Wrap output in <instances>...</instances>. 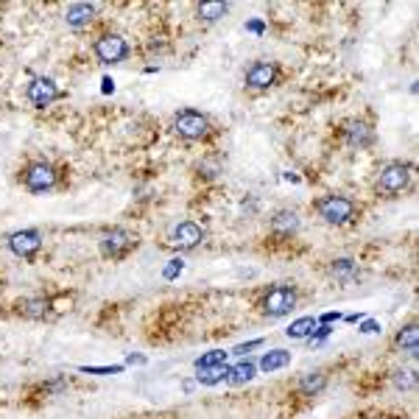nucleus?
Segmentation results:
<instances>
[{
    "label": "nucleus",
    "instance_id": "f257e3e1",
    "mask_svg": "<svg viewBox=\"0 0 419 419\" xmlns=\"http://www.w3.org/2000/svg\"><path fill=\"white\" fill-rule=\"evenodd\" d=\"M316 209H319V216H322L327 224H333V227L349 224V221L358 216V204H355L352 198H347V196H338V193L319 198Z\"/></svg>",
    "mask_w": 419,
    "mask_h": 419
},
{
    "label": "nucleus",
    "instance_id": "f03ea898",
    "mask_svg": "<svg viewBox=\"0 0 419 419\" xmlns=\"http://www.w3.org/2000/svg\"><path fill=\"white\" fill-rule=\"evenodd\" d=\"M297 308V291L291 285H277L271 288L263 302H260V310L269 316V319H280V316H288L291 310Z\"/></svg>",
    "mask_w": 419,
    "mask_h": 419
},
{
    "label": "nucleus",
    "instance_id": "7ed1b4c3",
    "mask_svg": "<svg viewBox=\"0 0 419 419\" xmlns=\"http://www.w3.org/2000/svg\"><path fill=\"white\" fill-rule=\"evenodd\" d=\"M408 182H411V165H405V162H388L380 171V176H377V193L397 196V193H402L408 187Z\"/></svg>",
    "mask_w": 419,
    "mask_h": 419
},
{
    "label": "nucleus",
    "instance_id": "20e7f679",
    "mask_svg": "<svg viewBox=\"0 0 419 419\" xmlns=\"http://www.w3.org/2000/svg\"><path fill=\"white\" fill-rule=\"evenodd\" d=\"M173 129L184 140H204L209 134V120H207V115H201L196 109H182L173 118Z\"/></svg>",
    "mask_w": 419,
    "mask_h": 419
},
{
    "label": "nucleus",
    "instance_id": "39448f33",
    "mask_svg": "<svg viewBox=\"0 0 419 419\" xmlns=\"http://www.w3.org/2000/svg\"><path fill=\"white\" fill-rule=\"evenodd\" d=\"M93 51H95L98 62H104V65H118V62H123L129 56V45L118 34H104L101 40H95Z\"/></svg>",
    "mask_w": 419,
    "mask_h": 419
},
{
    "label": "nucleus",
    "instance_id": "423d86ee",
    "mask_svg": "<svg viewBox=\"0 0 419 419\" xmlns=\"http://www.w3.org/2000/svg\"><path fill=\"white\" fill-rule=\"evenodd\" d=\"M137 246V238L132 235V232H126V230H109V232H104V238H101V252L106 255V258H112V260H120V258H126L132 249Z\"/></svg>",
    "mask_w": 419,
    "mask_h": 419
},
{
    "label": "nucleus",
    "instance_id": "0eeeda50",
    "mask_svg": "<svg viewBox=\"0 0 419 419\" xmlns=\"http://www.w3.org/2000/svg\"><path fill=\"white\" fill-rule=\"evenodd\" d=\"M23 182H26V187L31 193H45V190H51L56 184V171L48 162H31L23 171Z\"/></svg>",
    "mask_w": 419,
    "mask_h": 419
},
{
    "label": "nucleus",
    "instance_id": "6e6552de",
    "mask_svg": "<svg viewBox=\"0 0 419 419\" xmlns=\"http://www.w3.org/2000/svg\"><path fill=\"white\" fill-rule=\"evenodd\" d=\"M277 81H280V65H277V62L260 59V62H255V65L246 70V87H252V90H269V87H274Z\"/></svg>",
    "mask_w": 419,
    "mask_h": 419
},
{
    "label": "nucleus",
    "instance_id": "1a4fd4ad",
    "mask_svg": "<svg viewBox=\"0 0 419 419\" xmlns=\"http://www.w3.org/2000/svg\"><path fill=\"white\" fill-rule=\"evenodd\" d=\"M26 98H29L37 109H45V106H51V104L59 98V87H56L51 79H34V81L29 84V90H26Z\"/></svg>",
    "mask_w": 419,
    "mask_h": 419
},
{
    "label": "nucleus",
    "instance_id": "9d476101",
    "mask_svg": "<svg viewBox=\"0 0 419 419\" xmlns=\"http://www.w3.org/2000/svg\"><path fill=\"white\" fill-rule=\"evenodd\" d=\"M9 249L17 255V258H34L40 249H42V235L37 230H23V232H15L9 238Z\"/></svg>",
    "mask_w": 419,
    "mask_h": 419
},
{
    "label": "nucleus",
    "instance_id": "9b49d317",
    "mask_svg": "<svg viewBox=\"0 0 419 419\" xmlns=\"http://www.w3.org/2000/svg\"><path fill=\"white\" fill-rule=\"evenodd\" d=\"M201 241H204V232H201V227L193 224V221H182V224H176L173 232H171V244L179 246V249H193V246H198Z\"/></svg>",
    "mask_w": 419,
    "mask_h": 419
},
{
    "label": "nucleus",
    "instance_id": "f8f14e48",
    "mask_svg": "<svg viewBox=\"0 0 419 419\" xmlns=\"http://www.w3.org/2000/svg\"><path fill=\"white\" fill-rule=\"evenodd\" d=\"M344 140H347L352 148H369V145L374 143V132H372V126L363 123V120H349V123L344 126Z\"/></svg>",
    "mask_w": 419,
    "mask_h": 419
},
{
    "label": "nucleus",
    "instance_id": "ddd939ff",
    "mask_svg": "<svg viewBox=\"0 0 419 419\" xmlns=\"http://www.w3.org/2000/svg\"><path fill=\"white\" fill-rule=\"evenodd\" d=\"M95 15H98V6H95V3H73V6L65 12V20H68V26L81 29V26H90V23L95 20Z\"/></svg>",
    "mask_w": 419,
    "mask_h": 419
},
{
    "label": "nucleus",
    "instance_id": "4468645a",
    "mask_svg": "<svg viewBox=\"0 0 419 419\" xmlns=\"http://www.w3.org/2000/svg\"><path fill=\"white\" fill-rule=\"evenodd\" d=\"M17 308H20V316H26V319H45L51 313V308H54V299L31 297V299H23Z\"/></svg>",
    "mask_w": 419,
    "mask_h": 419
},
{
    "label": "nucleus",
    "instance_id": "2eb2a0df",
    "mask_svg": "<svg viewBox=\"0 0 419 419\" xmlns=\"http://www.w3.org/2000/svg\"><path fill=\"white\" fill-rule=\"evenodd\" d=\"M271 230L277 235H294L299 230V216L294 213V209H280V213L271 219Z\"/></svg>",
    "mask_w": 419,
    "mask_h": 419
},
{
    "label": "nucleus",
    "instance_id": "dca6fc26",
    "mask_svg": "<svg viewBox=\"0 0 419 419\" xmlns=\"http://www.w3.org/2000/svg\"><path fill=\"white\" fill-rule=\"evenodd\" d=\"M324 388H327V374H324L322 369L308 372V374L299 380V391H302L305 397H316V394H322Z\"/></svg>",
    "mask_w": 419,
    "mask_h": 419
},
{
    "label": "nucleus",
    "instance_id": "f3484780",
    "mask_svg": "<svg viewBox=\"0 0 419 419\" xmlns=\"http://www.w3.org/2000/svg\"><path fill=\"white\" fill-rule=\"evenodd\" d=\"M394 344H397L400 349H405L408 355H416V349H419V330H416V324H408V327H402V330L397 333Z\"/></svg>",
    "mask_w": 419,
    "mask_h": 419
},
{
    "label": "nucleus",
    "instance_id": "a211bd4d",
    "mask_svg": "<svg viewBox=\"0 0 419 419\" xmlns=\"http://www.w3.org/2000/svg\"><path fill=\"white\" fill-rule=\"evenodd\" d=\"M288 363H291V352L288 349H271V352L263 355L260 369L263 372H277V369H285Z\"/></svg>",
    "mask_w": 419,
    "mask_h": 419
},
{
    "label": "nucleus",
    "instance_id": "6ab92c4d",
    "mask_svg": "<svg viewBox=\"0 0 419 419\" xmlns=\"http://www.w3.org/2000/svg\"><path fill=\"white\" fill-rule=\"evenodd\" d=\"M198 374H196V380L201 383V386H216V383H221L227 374H230V369H227V363H219V366H207V369H196Z\"/></svg>",
    "mask_w": 419,
    "mask_h": 419
},
{
    "label": "nucleus",
    "instance_id": "aec40b11",
    "mask_svg": "<svg viewBox=\"0 0 419 419\" xmlns=\"http://www.w3.org/2000/svg\"><path fill=\"white\" fill-rule=\"evenodd\" d=\"M316 330V319L313 316H302V319H297V322H291V327L285 330L288 333V338H308L310 333Z\"/></svg>",
    "mask_w": 419,
    "mask_h": 419
},
{
    "label": "nucleus",
    "instance_id": "412c9836",
    "mask_svg": "<svg viewBox=\"0 0 419 419\" xmlns=\"http://www.w3.org/2000/svg\"><path fill=\"white\" fill-rule=\"evenodd\" d=\"M227 12H230L227 3H201V6H198V20H204V23H216V20H221Z\"/></svg>",
    "mask_w": 419,
    "mask_h": 419
},
{
    "label": "nucleus",
    "instance_id": "4be33fe9",
    "mask_svg": "<svg viewBox=\"0 0 419 419\" xmlns=\"http://www.w3.org/2000/svg\"><path fill=\"white\" fill-rule=\"evenodd\" d=\"M255 369H258V366H255L252 361H241L238 366H232V369H230V374H227V377H230L235 386H241V383H249V380L255 377Z\"/></svg>",
    "mask_w": 419,
    "mask_h": 419
},
{
    "label": "nucleus",
    "instance_id": "5701e85b",
    "mask_svg": "<svg viewBox=\"0 0 419 419\" xmlns=\"http://www.w3.org/2000/svg\"><path fill=\"white\" fill-rule=\"evenodd\" d=\"M227 355H230V352H224V349H213V352H207V355H201V358L196 361V369L219 366V363H224V361H227Z\"/></svg>",
    "mask_w": 419,
    "mask_h": 419
},
{
    "label": "nucleus",
    "instance_id": "b1692460",
    "mask_svg": "<svg viewBox=\"0 0 419 419\" xmlns=\"http://www.w3.org/2000/svg\"><path fill=\"white\" fill-rule=\"evenodd\" d=\"M391 380H394V386H397L400 391H411V388L416 386V374H413V372H402V369H397V372L391 374Z\"/></svg>",
    "mask_w": 419,
    "mask_h": 419
},
{
    "label": "nucleus",
    "instance_id": "393cba45",
    "mask_svg": "<svg viewBox=\"0 0 419 419\" xmlns=\"http://www.w3.org/2000/svg\"><path fill=\"white\" fill-rule=\"evenodd\" d=\"M333 274H335L338 280H349V277L355 274V260H349V258L335 260V263H333Z\"/></svg>",
    "mask_w": 419,
    "mask_h": 419
},
{
    "label": "nucleus",
    "instance_id": "a878e982",
    "mask_svg": "<svg viewBox=\"0 0 419 419\" xmlns=\"http://www.w3.org/2000/svg\"><path fill=\"white\" fill-rule=\"evenodd\" d=\"M260 344H263L260 338H258V341H249V344H241V347H235V349H232V355H246L249 349H255V347H260Z\"/></svg>",
    "mask_w": 419,
    "mask_h": 419
},
{
    "label": "nucleus",
    "instance_id": "bb28decb",
    "mask_svg": "<svg viewBox=\"0 0 419 419\" xmlns=\"http://www.w3.org/2000/svg\"><path fill=\"white\" fill-rule=\"evenodd\" d=\"M374 330H377V324H374V322H366V324H363V333H374Z\"/></svg>",
    "mask_w": 419,
    "mask_h": 419
},
{
    "label": "nucleus",
    "instance_id": "cd10ccee",
    "mask_svg": "<svg viewBox=\"0 0 419 419\" xmlns=\"http://www.w3.org/2000/svg\"><path fill=\"white\" fill-rule=\"evenodd\" d=\"M0 291H3V277H0Z\"/></svg>",
    "mask_w": 419,
    "mask_h": 419
}]
</instances>
